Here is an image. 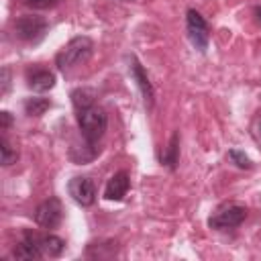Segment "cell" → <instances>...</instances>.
I'll return each mask as SVG.
<instances>
[{"label":"cell","instance_id":"6da1fadb","mask_svg":"<svg viewBox=\"0 0 261 261\" xmlns=\"http://www.w3.org/2000/svg\"><path fill=\"white\" fill-rule=\"evenodd\" d=\"M77 126L82 130L84 141L98 143L102 139V135L106 133L108 116L100 106L92 104V106H86V108L77 110Z\"/></svg>","mask_w":261,"mask_h":261},{"label":"cell","instance_id":"7a4b0ae2","mask_svg":"<svg viewBox=\"0 0 261 261\" xmlns=\"http://www.w3.org/2000/svg\"><path fill=\"white\" fill-rule=\"evenodd\" d=\"M94 43L90 37H73L55 57V63L59 69H71L77 63H84L92 55Z\"/></svg>","mask_w":261,"mask_h":261},{"label":"cell","instance_id":"3957f363","mask_svg":"<svg viewBox=\"0 0 261 261\" xmlns=\"http://www.w3.org/2000/svg\"><path fill=\"white\" fill-rule=\"evenodd\" d=\"M47 29H49V24L43 16L22 14L14 20V35H16V39H20L24 43H39L45 37Z\"/></svg>","mask_w":261,"mask_h":261},{"label":"cell","instance_id":"277c9868","mask_svg":"<svg viewBox=\"0 0 261 261\" xmlns=\"http://www.w3.org/2000/svg\"><path fill=\"white\" fill-rule=\"evenodd\" d=\"M245 218H247V208L245 206L224 204L208 218V226L214 228V230H230V228L241 226Z\"/></svg>","mask_w":261,"mask_h":261},{"label":"cell","instance_id":"5b68a950","mask_svg":"<svg viewBox=\"0 0 261 261\" xmlns=\"http://www.w3.org/2000/svg\"><path fill=\"white\" fill-rule=\"evenodd\" d=\"M186 31H188L190 43L200 53H204L208 49V43H210V29H208L206 18L198 10H194V8H190L186 12Z\"/></svg>","mask_w":261,"mask_h":261},{"label":"cell","instance_id":"8992f818","mask_svg":"<svg viewBox=\"0 0 261 261\" xmlns=\"http://www.w3.org/2000/svg\"><path fill=\"white\" fill-rule=\"evenodd\" d=\"M61 218H63V208H61V202L57 198H49V200L41 202L35 210V222L43 228L59 226Z\"/></svg>","mask_w":261,"mask_h":261},{"label":"cell","instance_id":"52a82bcc","mask_svg":"<svg viewBox=\"0 0 261 261\" xmlns=\"http://www.w3.org/2000/svg\"><path fill=\"white\" fill-rule=\"evenodd\" d=\"M69 190V196L80 204V206H92L96 202V186L90 177H73L67 186Z\"/></svg>","mask_w":261,"mask_h":261},{"label":"cell","instance_id":"ba28073f","mask_svg":"<svg viewBox=\"0 0 261 261\" xmlns=\"http://www.w3.org/2000/svg\"><path fill=\"white\" fill-rule=\"evenodd\" d=\"M12 257L14 259H22V261H35L43 257V251L37 243V232L27 230L22 234V241L12 249Z\"/></svg>","mask_w":261,"mask_h":261},{"label":"cell","instance_id":"9c48e42d","mask_svg":"<svg viewBox=\"0 0 261 261\" xmlns=\"http://www.w3.org/2000/svg\"><path fill=\"white\" fill-rule=\"evenodd\" d=\"M128 188H130V177H128V173H126V171H118V173H114V175L108 179V184H106V188H104V198L118 202V200H122V198L126 196Z\"/></svg>","mask_w":261,"mask_h":261},{"label":"cell","instance_id":"30bf717a","mask_svg":"<svg viewBox=\"0 0 261 261\" xmlns=\"http://www.w3.org/2000/svg\"><path fill=\"white\" fill-rule=\"evenodd\" d=\"M130 63H133V65H130V73H133V77L137 80V86H139V90H141V94H143V100H145V106H147V108H153V98H155L153 86H151V82H149V77H147L143 65L137 61V57H130Z\"/></svg>","mask_w":261,"mask_h":261},{"label":"cell","instance_id":"8fae6325","mask_svg":"<svg viewBox=\"0 0 261 261\" xmlns=\"http://www.w3.org/2000/svg\"><path fill=\"white\" fill-rule=\"evenodd\" d=\"M27 84H29V88L35 90V92H47V90H51V88L55 86V75H53V71L41 69V67L29 69V73H27Z\"/></svg>","mask_w":261,"mask_h":261},{"label":"cell","instance_id":"7c38bea8","mask_svg":"<svg viewBox=\"0 0 261 261\" xmlns=\"http://www.w3.org/2000/svg\"><path fill=\"white\" fill-rule=\"evenodd\" d=\"M37 243L43 255H49V257H59L65 249V241L55 234H37Z\"/></svg>","mask_w":261,"mask_h":261},{"label":"cell","instance_id":"4fadbf2b","mask_svg":"<svg viewBox=\"0 0 261 261\" xmlns=\"http://www.w3.org/2000/svg\"><path fill=\"white\" fill-rule=\"evenodd\" d=\"M177 157H179V135L175 133V135H171L169 145H167V147L163 149V153L159 155V161H161V165H165V167H169V169H175Z\"/></svg>","mask_w":261,"mask_h":261},{"label":"cell","instance_id":"5bb4252c","mask_svg":"<svg viewBox=\"0 0 261 261\" xmlns=\"http://www.w3.org/2000/svg\"><path fill=\"white\" fill-rule=\"evenodd\" d=\"M71 102H73L75 110H82L86 106H92L94 104V90H90V88H75L71 92Z\"/></svg>","mask_w":261,"mask_h":261},{"label":"cell","instance_id":"9a60e30c","mask_svg":"<svg viewBox=\"0 0 261 261\" xmlns=\"http://www.w3.org/2000/svg\"><path fill=\"white\" fill-rule=\"evenodd\" d=\"M49 108H51V102L47 98H27L24 100V112L29 116H41Z\"/></svg>","mask_w":261,"mask_h":261},{"label":"cell","instance_id":"2e32d148","mask_svg":"<svg viewBox=\"0 0 261 261\" xmlns=\"http://www.w3.org/2000/svg\"><path fill=\"white\" fill-rule=\"evenodd\" d=\"M0 151H2V165H4V167L16 163V159H18V151L12 147V143L8 141L6 135L0 139Z\"/></svg>","mask_w":261,"mask_h":261},{"label":"cell","instance_id":"e0dca14e","mask_svg":"<svg viewBox=\"0 0 261 261\" xmlns=\"http://www.w3.org/2000/svg\"><path fill=\"white\" fill-rule=\"evenodd\" d=\"M228 159H230V163L232 165H237L239 169H251V159L245 155V151H241V149H230L228 151V155H226Z\"/></svg>","mask_w":261,"mask_h":261},{"label":"cell","instance_id":"ac0fdd59","mask_svg":"<svg viewBox=\"0 0 261 261\" xmlns=\"http://www.w3.org/2000/svg\"><path fill=\"white\" fill-rule=\"evenodd\" d=\"M29 8H35V10H47V8H53L57 6L61 0H22Z\"/></svg>","mask_w":261,"mask_h":261},{"label":"cell","instance_id":"d6986e66","mask_svg":"<svg viewBox=\"0 0 261 261\" xmlns=\"http://www.w3.org/2000/svg\"><path fill=\"white\" fill-rule=\"evenodd\" d=\"M8 86H10V69L8 67H2V90H0L2 96L8 92Z\"/></svg>","mask_w":261,"mask_h":261},{"label":"cell","instance_id":"ffe728a7","mask_svg":"<svg viewBox=\"0 0 261 261\" xmlns=\"http://www.w3.org/2000/svg\"><path fill=\"white\" fill-rule=\"evenodd\" d=\"M10 124H12V116H10V112L2 110V112H0V128H2V130H8Z\"/></svg>","mask_w":261,"mask_h":261},{"label":"cell","instance_id":"44dd1931","mask_svg":"<svg viewBox=\"0 0 261 261\" xmlns=\"http://www.w3.org/2000/svg\"><path fill=\"white\" fill-rule=\"evenodd\" d=\"M255 130H257V137L261 139V116H259V120H257V124H255Z\"/></svg>","mask_w":261,"mask_h":261},{"label":"cell","instance_id":"7402d4cb","mask_svg":"<svg viewBox=\"0 0 261 261\" xmlns=\"http://www.w3.org/2000/svg\"><path fill=\"white\" fill-rule=\"evenodd\" d=\"M255 14H257V20L261 22V6H257V8H255Z\"/></svg>","mask_w":261,"mask_h":261},{"label":"cell","instance_id":"603a6c76","mask_svg":"<svg viewBox=\"0 0 261 261\" xmlns=\"http://www.w3.org/2000/svg\"><path fill=\"white\" fill-rule=\"evenodd\" d=\"M120 2H133V0H120Z\"/></svg>","mask_w":261,"mask_h":261}]
</instances>
